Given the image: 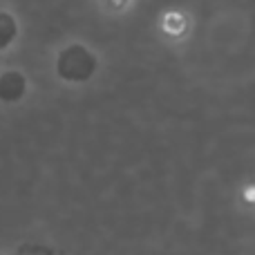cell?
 <instances>
[{
  "label": "cell",
  "instance_id": "1",
  "mask_svg": "<svg viewBox=\"0 0 255 255\" xmlns=\"http://www.w3.org/2000/svg\"><path fill=\"white\" fill-rule=\"evenodd\" d=\"M163 29L170 31V34H181L186 29V20L179 13H168L166 20H163Z\"/></svg>",
  "mask_w": 255,
  "mask_h": 255
},
{
  "label": "cell",
  "instance_id": "2",
  "mask_svg": "<svg viewBox=\"0 0 255 255\" xmlns=\"http://www.w3.org/2000/svg\"><path fill=\"white\" fill-rule=\"evenodd\" d=\"M112 2H115V4H117V7H121V4H124V2H126V0H112Z\"/></svg>",
  "mask_w": 255,
  "mask_h": 255
}]
</instances>
